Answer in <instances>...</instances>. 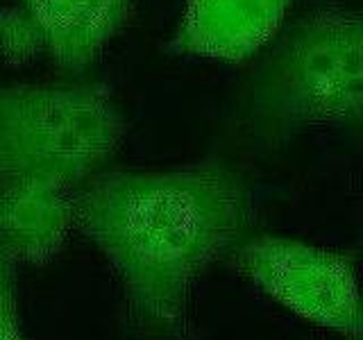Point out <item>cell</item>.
<instances>
[{
    "instance_id": "cell-8",
    "label": "cell",
    "mask_w": 363,
    "mask_h": 340,
    "mask_svg": "<svg viewBox=\"0 0 363 340\" xmlns=\"http://www.w3.org/2000/svg\"><path fill=\"white\" fill-rule=\"evenodd\" d=\"M0 340H26L18 311L16 264L0 249Z\"/></svg>"
},
{
    "instance_id": "cell-7",
    "label": "cell",
    "mask_w": 363,
    "mask_h": 340,
    "mask_svg": "<svg viewBox=\"0 0 363 340\" xmlns=\"http://www.w3.org/2000/svg\"><path fill=\"white\" fill-rule=\"evenodd\" d=\"M75 227V191L0 179V249L14 264L55 259Z\"/></svg>"
},
{
    "instance_id": "cell-4",
    "label": "cell",
    "mask_w": 363,
    "mask_h": 340,
    "mask_svg": "<svg viewBox=\"0 0 363 340\" xmlns=\"http://www.w3.org/2000/svg\"><path fill=\"white\" fill-rule=\"evenodd\" d=\"M230 256L245 279L295 315L361 338L359 268L347 254L298 238L257 236L234 245Z\"/></svg>"
},
{
    "instance_id": "cell-1",
    "label": "cell",
    "mask_w": 363,
    "mask_h": 340,
    "mask_svg": "<svg viewBox=\"0 0 363 340\" xmlns=\"http://www.w3.org/2000/svg\"><path fill=\"white\" fill-rule=\"evenodd\" d=\"M252 193L230 166L116 170L75 191V227L116 272L134 322L184 340L198 279L241 243Z\"/></svg>"
},
{
    "instance_id": "cell-3",
    "label": "cell",
    "mask_w": 363,
    "mask_h": 340,
    "mask_svg": "<svg viewBox=\"0 0 363 340\" xmlns=\"http://www.w3.org/2000/svg\"><path fill=\"white\" fill-rule=\"evenodd\" d=\"M125 130L100 86H0V179L77 191L109 162Z\"/></svg>"
},
{
    "instance_id": "cell-5",
    "label": "cell",
    "mask_w": 363,
    "mask_h": 340,
    "mask_svg": "<svg viewBox=\"0 0 363 340\" xmlns=\"http://www.w3.org/2000/svg\"><path fill=\"white\" fill-rule=\"evenodd\" d=\"M134 0H21L18 14L0 21V50L43 55L79 75L107 50L132 16Z\"/></svg>"
},
{
    "instance_id": "cell-2",
    "label": "cell",
    "mask_w": 363,
    "mask_h": 340,
    "mask_svg": "<svg viewBox=\"0 0 363 340\" xmlns=\"http://www.w3.org/2000/svg\"><path fill=\"white\" fill-rule=\"evenodd\" d=\"M361 77L359 11L318 9L259 66L243 100V123L257 139L281 141L306 128L359 120Z\"/></svg>"
},
{
    "instance_id": "cell-6",
    "label": "cell",
    "mask_w": 363,
    "mask_h": 340,
    "mask_svg": "<svg viewBox=\"0 0 363 340\" xmlns=\"http://www.w3.org/2000/svg\"><path fill=\"white\" fill-rule=\"evenodd\" d=\"M293 0H186L173 37L177 52L241 62L268 43Z\"/></svg>"
}]
</instances>
